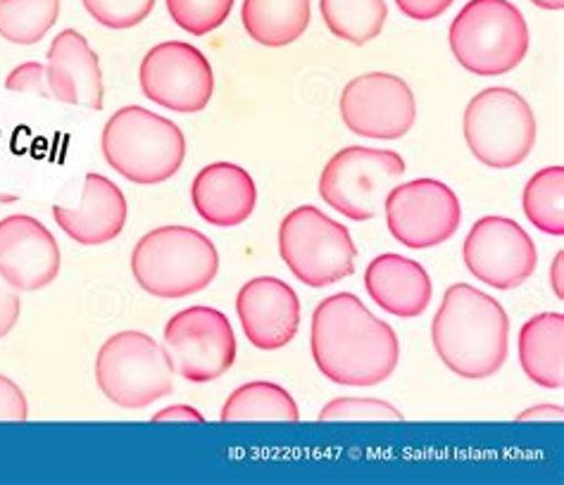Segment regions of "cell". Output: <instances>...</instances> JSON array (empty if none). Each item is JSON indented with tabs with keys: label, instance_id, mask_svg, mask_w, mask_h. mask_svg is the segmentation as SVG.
<instances>
[{
	"label": "cell",
	"instance_id": "cell-1",
	"mask_svg": "<svg viewBox=\"0 0 564 485\" xmlns=\"http://www.w3.org/2000/svg\"><path fill=\"white\" fill-rule=\"evenodd\" d=\"M310 350L319 374L338 386H379L400 362L391 323L375 317L352 293H336L315 307Z\"/></svg>",
	"mask_w": 564,
	"mask_h": 485
},
{
	"label": "cell",
	"instance_id": "cell-2",
	"mask_svg": "<svg viewBox=\"0 0 564 485\" xmlns=\"http://www.w3.org/2000/svg\"><path fill=\"white\" fill-rule=\"evenodd\" d=\"M432 341L453 374L484 381L508 362L510 319L494 296L469 284H455L445 290L432 321Z\"/></svg>",
	"mask_w": 564,
	"mask_h": 485
},
{
	"label": "cell",
	"instance_id": "cell-3",
	"mask_svg": "<svg viewBox=\"0 0 564 485\" xmlns=\"http://www.w3.org/2000/svg\"><path fill=\"white\" fill-rule=\"evenodd\" d=\"M102 157L108 165L139 186L172 179L186 159V139L167 117L141 106L117 110L100 136Z\"/></svg>",
	"mask_w": 564,
	"mask_h": 485
},
{
	"label": "cell",
	"instance_id": "cell-4",
	"mask_svg": "<svg viewBox=\"0 0 564 485\" xmlns=\"http://www.w3.org/2000/svg\"><path fill=\"white\" fill-rule=\"evenodd\" d=\"M219 253L215 243L191 227L148 231L131 253V274L155 298L196 296L215 282Z\"/></svg>",
	"mask_w": 564,
	"mask_h": 485
},
{
	"label": "cell",
	"instance_id": "cell-5",
	"mask_svg": "<svg viewBox=\"0 0 564 485\" xmlns=\"http://www.w3.org/2000/svg\"><path fill=\"white\" fill-rule=\"evenodd\" d=\"M455 60L477 77H502L529 53V24L510 0H469L448 29Z\"/></svg>",
	"mask_w": 564,
	"mask_h": 485
},
{
	"label": "cell",
	"instance_id": "cell-6",
	"mask_svg": "<svg viewBox=\"0 0 564 485\" xmlns=\"http://www.w3.org/2000/svg\"><path fill=\"white\" fill-rule=\"evenodd\" d=\"M96 384L122 409H143L174 390V370L165 345L143 331H122L100 345Z\"/></svg>",
	"mask_w": 564,
	"mask_h": 485
},
{
	"label": "cell",
	"instance_id": "cell-7",
	"mask_svg": "<svg viewBox=\"0 0 564 485\" xmlns=\"http://www.w3.org/2000/svg\"><path fill=\"white\" fill-rule=\"evenodd\" d=\"M279 255L301 284L326 288L352 276L358 247L344 224L313 205H301L279 227Z\"/></svg>",
	"mask_w": 564,
	"mask_h": 485
},
{
	"label": "cell",
	"instance_id": "cell-8",
	"mask_svg": "<svg viewBox=\"0 0 564 485\" xmlns=\"http://www.w3.org/2000/svg\"><path fill=\"white\" fill-rule=\"evenodd\" d=\"M465 141L471 155L491 169H512L536 145V114L512 88L494 86L469 100Z\"/></svg>",
	"mask_w": 564,
	"mask_h": 485
},
{
	"label": "cell",
	"instance_id": "cell-9",
	"mask_svg": "<svg viewBox=\"0 0 564 485\" xmlns=\"http://www.w3.org/2000/svg\"><path fill=\"white\" fill-rule=\"evenodd\" d=\"M405 159L393 151L350 148L338 151L319 174V196L332 210L352 222L377 217L389 190L403 179Z\"/></svg>",
	"mask_w": 564,
	"mask_h": 485
},
{
	"label": "cell",
	"instance_id": "cell-10",
	"mask_svg": "<svg viewBox=\"0 0 564 485\" xmlns=\"http://www.w3.org/2000/svg\"><path fill=\"white\" fill-rule=\"evenodd\" d=\"M162 338L174 374L191 384H210L225 376L236 362L231 321L215 307L196 305L174 315Z\"/></svg>",
	"mask_w": 564,
	"mask_h": 485
},
{
	"label": "cell",
	"instance_id": "cell-11",
	"mask_svg": "<svg viewBox=\"0 0 564 485\" xmlns=\"http://www.w3.org/2000/svg\"><path fill=\"white\" fill-rule=\"evenodd\" d=\"M383 212L391 236L410 250H429L451 241L463 222L457 194L436 179L393 186L383 200Z\"/></svg>",
	"mask_w": 564,
	"mask_h": 485
},
{
	"label": "cell",
	"instance_id": "cell-12",
	"mask_svg": "<svg viewBox=\"0 0 564 485\" xmlns=\"http://www.w3.org/2000/svg\"><path fill=\"white\" fill-rule=\"evenodd\" d=\"M139 84L148 100L180 114L203 112L213 100L215 71L203 51L184 41H165L145 53Z\"/></svg>",
	"mask_w": 564,
	"mask_h": 485
},
{
	"label": "cell",
	"instance_id": "cell-13",
	"mask_svg": "<svg viewBox=\"0 0 564 485\" xmlns=\"http://www.w3.org/2000/svg\"><path fill=\"white\" fill-rule=\"evenodd\" d=\"M340 120L355 136L398 141L417 120V100L405 79L389 71H369L346 84L338 100Z\"/></svg>",
	"mask_w": 564,
	"mask_h": 485
},
{
	"label": "cell",
	"instance_id": "cell-14",
	"mask_svg": "<svg viewBox=\"0 0 564 485\" xmlns=\"http://www.w3.org/2000/svg\"><path fill=\"white\" fill-rule=\"evenodd\" d=\"M463 260L477 282L496 290H512L536 272L539 250L514 219L484 217L467 233Z\"/></svg>",
	"mask_w": 564,
	"mask_h": 485
},
{
	"label": "cell",
	"instance_id": "cell-15",
	"mask_svg": "<svg viewBox=\"0 0 564 485\" xmlns=\"http://www.w3.org/2000/svg\"><path fill=\"white\" fill-rule=\"evenodd\" d=\"M61 245L36 217L0 219V278L20 293L51 286L61 274Z\"/></svg>",
	"mask_w": 564,
	"mask_h": 485
},
{
	"label": "cell",
	"instance_id": "cell-16",
	"mask_svg": "<svg viewBox=\"0 0 564 485\" xmlns=\"http://www.w3.org/2000/svg\"><path fill=\"white\" fill-rule=\"evenodd\" d=\"M236 315L248 343L258 350L286 348L301 329V300L286 282L258 276L236 296Z\"/></svg>",
	"mask_w": 564,
	"mask_h": 485
},
{
	"label": "cell",
	"instance_id": "cell-17",
	"mask_svg": "<svg viewBox=\"0 0 564 485\" xmlns=\"http://www.w3.org/2000/svg\"><path fill=\"white\" fill-rule=\"evenodd\" d=\"M46 77L51 96L67 106L100 112L106 106V86L96 51L77 29H65L48 48Z\"/></svg>",
	"mask_w": 564,
	"mask_h": 485
},
{
	"label": "cell",
	"instance_id": "cell-18",
	"mask_svg": "<svg viewBox=\"0 0 564 485\" xmlns=\"http://www.w3.org/2000/svg\"><path fill=\"white\" fill-rule=\"evenodd\" d=\"M127 198L122 188L102 174H86L82 205H53V219L79 245H102L120 236L127 224Z\"/></svg>",
	"mask_w": 564,
	"mask_h": 485
},
{
	"label": "cell",
	"instance_id": "cell-19",
	"mask_svg": "<svg viewBox=\"0 0 564 485\" xmlns=\"http://www.w3.org/2000/svg\"><path fill=\"white\" fill-rule=\"evenodd\" d=\"M191 202L200 219L217 229H234L256 210L258 188L252 176L231 162H213L191 184Z\"/></svg>",
	"mask_w": 564,
	"mask_h": 485
},
{
	"label": "cell",
	"instance_id": "cell-20",
	"mask_svg": "<svg viewBox=\"0 0 564 485\" xmlns=\"http://www.w3.org/2000/svg\"><path fill=\"white\" fill-rule=\"evenodd\" d=\"M365 288L383 312L400 319H414L432 305L434 286L420 262L398 253H386L369 262Z\"/></svg>",
	"mask_w": 564,
	"mask_h": 485
},
{
	"label": "cell",
	"instance_id": "cell-21",
	"mask_svg": "<svg viewBox=\"0 0 564 485\" xmlns=\"http://www.w3.org/2000/svg\"><path fill=\"white\" fill-rule=\"evenodd\" d=\"M519 364L533 384L560 390L564 386V317L543 312L519 329Z\"/></svg>",
	"mask_w": 564,
	"mask_h": 485
},
{
	"label": "cell",
	"instance_id": "cell-22",
	"mask_svg": "<svg viewBox=\"0 0 564 485\" xmlns=\"http://www.w3.org/2000/svg\"><path fill=\"white\" fill-rule=\"evenodd\" d=\"M313 0H243L246 34L267 48H284L299 41L313 20Z\"/></svg>",
	"mask_w": 564,
	"mask_h": 485
},
{
	"label": "cell",
	"instance_id": "cell-23",
	"mask_svg": "<svg viewBox=\"0 0 564 485\" xmlns=\"http://www.w3.org/2000/svg\"><path fill=\"white\" fill-rule=\"evenodd\" d=\"M221 421H299L301 411L293 395L270 381H252L236 388L225 407Z\"/></svg>",
	"mask_w": 564,
	"mask_h": 485
},
{
	"label": "cell",
	"instance_id": "cell-24",
	"mask_svg": "<svg viewBox=\"0 0 564 485\" xmlns=\"http://www.w3.org/2000/svg\"><path fill=\"white\" fill-rule=\"evenodd\" d=\"M319 10L326 29L352 46L375 41L389 20L386 0H319Z\"/></svg>",
	"mask_w": 564,
	"mask_h": 485
},
{
	"label": "cell",
	"instance_id": "cell-25",
	"mask_svg": "<svg viewBox=\"0 0 564 485\" xmlns=\"http://www.w3.org/2000/svg\"><path fill=\"white\" fill-rule=\"evenodd\" d=\"M522 208L533 229L564 236V167H545L524 186Z\"/></svg>",
	"mask_w": 564,
	"mask_h": 485
},
{
	"label": "cell",
	"instance_id": "cell-26",
	"mask_svg": "<svg viewBox=\"0 0 564 485\" xmlns=\"http://www.w3.org/2000/svg\"><path fill=\"white\" fill-rule=\"evenodd\" d=\"M61 18V0H0V36L14 46H34Z\"/></svg>",
	"mask_w": 564,
	"mask_h": 485
},
{
	"label": "cell",
	"instance_id": "cell-27",
	"mask_svg": "<svg viewBox=\"0 0 564 485\" xmlns=\"http://www.w3.org/2000/svg\"><path fill=\"white\" fill-rule=\"evenodd\" d=\"M172 22L191 36H205L229 20L234 0H165Z\"/></svg>",
	"mask_w": 564,
	"mask_h": 485
},
{
	"label": "cell",
	"instance_id": "cell-28",
	"mask_svg": "<svg viewBox=\"0 0 564 485\" xmlns=\"http://www.w3.org/2000/svg\"><path fill=\"white\" fill-rule=\"evenodd\" d=\"M319 421H403V411L377 398H336L322 407Z\"/></svg>",
	"mask_w": 564,
	"mask_h": 485
},
{
	"label": "cell",
	"instance_id": "cell-29",
	"mask_svg": "<svg viewBox=\"0 0 564 485\" xmlns=\"http://www.w3.org/2000/svg\"><path fill=\"white\" fill-rule=\"evenodd\" d=\"M86 12L108 29H131L148 20L155 0H82Z\"/></svg>",
	"mask_w": 564,
	"mask_h": 485
},
{
	"label": "cell",
	"instance_id": "cell-30",
	"mask_svg": "<svg viewBox=\"0 0 564 485\" xmlns=\"http://www.w3.org/2000/svg\"><path fill=\"white\" fill-rule=\"evenodd\" d=\"M6 88H8V91H14V93L53 98L51 88H48L46 65H41V63H24L20 67H14L6 79Z\"/></svg>",
	"mask_w": 564,
	"mask_h": 485
},
{
	"label": "cell",
	"instance_id": "cell-31",
	"mask_svg": "<svg viewBox=\"0 0 564 485\" xmlns=\"http://www.w3.org/2000/svg\"><path fill=\"white\" fill-rule=\"evenodd\" d=\"M29 405L22 388L0 374V421H26Z\"/></svg>",
	"mask_w": 564,
	"mask_h": 485
},
{
	"label": "cell",
	"instance_id": "cell-32",
	"mask_svg": "<svg viewBox=\"0 0 564 485\" xmlns=\"http://www.w3.org/2000/svg\"><path fill=\"white\" fill-rule=\"evenodd\" d=\"M455 0H395L398 10L405 14V18L414 22H429L436 20L448 10Z\"/></svg>",
	"mask_w": 564,
	"mask_h": 485
},
{
	"label": "cell",
	"instance_id": "cell-33",
	"mask_svg": "<svg viewBox=\"0 0 564 485\" xmlns=\"http://www.w3.org/2000/svg\"><path fill=\"white\" fill-rule=\"evenodd\" d=\"M20 315H22V302H20L18 290L0 278V338H6L14 329V323L20 321Z\"/></svg>",
	"mask_w": 564,
	"mask_h": 485
},
{
	"label": "cell",
	"instance_id": "cell-34",
	"mask_svg": "<svg viewBox=\"0 0 564 485\" xmlns=\"http://www.w3.org/2000/svg\"><path fill=\"white\" fill-rule=\"evenodd\" d=\"M151 421L153 423H162V421H196V423H203L205 417L200 415L198 409H193L188 405H174V407L158 411V415Z\"/></svg>",
	"mask_w": 564,
	"mask_h": 485
},
{
	"label": "cell",
	"instance_id": "cell-35",
	"mask_svg": "<svg viewBox=\"0 0 564 485\" xmlns=\"http://www.w3.org/2000/svg\"><path fill=\"white\" fill-rule=\"evenodd\" d=\"M564 411L560 405H539L524 409L522 415L517 417V421H562Z\"/></svg>",
	"mask_w": 564,
	"mask_h": 485
},
{
	"label": "cell",
	"instance_id": "cell-36",
	"mask_svg": "<svg viewBox=\"0 0 564 485\" xmlns=\"http://www.w3.org/2000/svg\"><path fill=\"white\" fill-rule=\"evenodd\" d=\"M562 262H564V253L560 250V253L555 255V260H553V264H551V284H553V290H555V296H557V300H562L564 298V282H562Z\"/></svg>",
	"mask_w": 564,
	"mask_h": 485
},
{
	"label": "cell",
	"instance_id": "cell-37",
	"mask_svg": "<svg viewBox=\"0 0 564 485\" xmlns=\"http://www.w3.org/2000/svg\"><path fill=\"white\" fill-rule=\"evenodd\" d=\"M531 3L541 10H562L564 8V0H531Z\"/></svg>",
	"mask_w": 564,
	"mask_h": 485
},
{
	"label": "cell",
	"instance_id": "cell-38",
	"mask_svg": "<svg viewBox=\"0 0 564 485\" xmlns=\"http://www.w3.org/2000/svg\"><path fill=\"white\" fill-rule=\"evenodd\" d=\"M18 198L14 196H8V194H0V202H14Z\"/></svg>",
	"mask_w": 564,
	"mask_h": 485
}]
</instances>
